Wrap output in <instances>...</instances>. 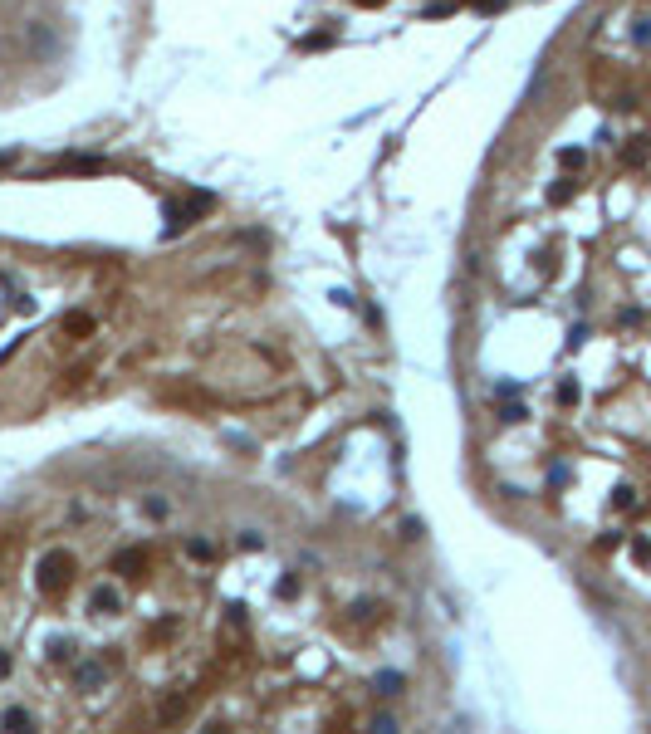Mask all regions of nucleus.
Here are the masks:
<instances>
[{"label":"nucleus","instance_id":"0eeeda50","mask_svg":"<svg viewBox=\"0 0 651 734\" xmlns=\"http://www.w3.org/2000/svg\"><path fill=\"white\" fill-rule=\"evenodd\" d=\"M583 162H588V152H583V147H558V167H563V172H578Z\"/></svg>","mask_w":651,"mask_h":734},{"label":"nucleus","instance_id":"2eb2a0df","mask_svg":"<svg viewBox=\"0 0 651 734\" xmlns=\"http://www.w3.org/2000/svg\"><path fill=\"white\" fill-rule=\"evenodd\" d=\"M64 328H69V333H89L94 323H89V314H69L64 318Z\"/></svg>","mask_w":651,"mask_h":734},{"label":"nucleus","instance_id":"9d476101","mask_svg":"<svg viewBox=\"0 0 651 734\" xmlns=\"http://www.w3.org/2000/svg\"><path fill=\"white\" fill-rule=\"evenodd\" d=\"M0 725H5V730H30L34 720H30V710H20V705H15V710H5V715H0Z\"/></svg>","mask_w":651,"mask_h":734},{"label":"nucleus","instance_id":"a211bd4d","mask_svg":"<svg viewBox=\"0 0 651 734\" xmlns=\"http://www.w3.org/2000/svg\"><path fill=\"white\" fill-rule=\"evenodd\" d=\"M49 656H54V661H69L74 646H69V641H49Z\"/></svg>","mask_w":651,"mask_h":734},{"label":"nucleus","instance_id":"393cba45","mask_svg":"<svg viewBox=\"0 0 651 734\" xmlns=\"http://www.w3.org/2000/svg\"><path fill=\"white\" fill-rule=\"evenodd\" d=\"M358 5H382V0H358Z\"/></svg>","mask_w":651,"mask_h":734},{"label":"nucleus","instance_id":"6e6552de","mask_svg":"<svg viewBox=\"0 0 651 734\" xmlns=\"http://www.w3.org/2000/svg\"><path fill=\"white\" fill-rule=\"evenodd\" d=\"M74 685H89V690H94V685H103V671H99V666H89V661H84V666H74Z\"/></svg>","mask_w":651,"mask_h":734},{"label":"nucleus","instance_id":"4be33fe9","mask_svg":"<svg viewBox=\"0 0 651 734\" xmlns=\"http://www.w3.org/2000/svg\"><path fill=\"white\" fill-rule=\"evenodd\" d=\"M524 417H529V412H524L519 402H510V407H505V421H524Z\"/></svg>","mask_w":651,"mask_h":734},{"label":"nucleus","instance_id":"aec40b11","mask_svg":"<svg viewBox=\"0 0 651 734\" xmlns=\"http://www.w3.org/2000/svg\"><path fill=\"white\" fill-rule=\"evenodd\" d=\"M548 485H553V490L568 485V465H553V470H548Z\"/></svg>","mask_w":651,"mask_h":734},{"label":"nucleus","instance_id":"7ed1b4c3","mask_svg":"<svg viewBox=\"0 0 651 734\" xmlns=\"http://www.w3.org/2000/svg\"><path fill=\"white\" fill-rule=\"evenodd\" d=\"M118 602H122V597H118L113 588H94V597H89L94 612H118Z\"/></svg>","mask_w":651,"mask_h":734},{"label":"nucleus","instance_id":"39448f33","mask_svg":"<svg viewBox=\"0 0 651 734\" xmlns=\"http://www.w3.org/2000/svg\"><path fill=\"white\" fill-rule=\"evenodd\" d=\"M573 196H578V182H568V177H563V182H553V186H548V201H553V206H568V201H573Z\"/></svg>","mask_w":651,"mask_h":734},{"label":"nucleus","instance_id":"20e7f679","mask_svg":"<svg viewBox=\"0 0 651 734\" xmlns=\"http://www.w3.org/2000/svg\"><path fill=\"white\" fill-rule=\"evenodd\" d=\"M64 172H108L103 157H64Z\"/></svg>","mask_w":651,"mask_h":734},{"label":"nucleus","instance_id":"f257e3e1","mask_svg":"<svg viewBox=\"0 0 651 734\" xmlns=\"http://www.w3.org/2000/svg\"><path fill=\"white\" fill-rule=\"evenodd\" d=\"M69 573H74V558H69L64 548H49V553L39 558V588H44V593H59V588L69 583Z\"/></svg>","mask_w":651,"mask_h":734},{"label":"nucleus","instance_id":"f03ea898","mask_svg":"<svg viewBox=\"0 0 651 734\" xmlns=\"http://www.w3.org/2000/svg\"><path fill=\"white\" fill-rule=\"evenodd\" d=\"M142 563H147V553H142V548H122V553L113 558V568H118V573H137Z\"/></svg>","mask_w":651,"mask_h":734},{"label":"nucleus","instance_id":"5701e85b","mask_svg":"<svg viewBox=\"0 0 651 734\" xmlns=\"http://www.w3.org/2000/svg\"><path fill=\"white\" fill-rule=\"evenodd\" d=\"M5 671H10V656H5V651H0V676H5Z\"/></svg>","mask_w":651,"mask_h":734},{"label":"nucleus","instance_id":"6ab92c4d","mask_svg":"<svg viewBox=\"0 0 651 734\" xmlns=\"http://www.w3.org/2000/svg\"><path fill=\"white\" fill-rule=\"evenodd\" d=\"M632 553H637L642 563H651V538H632Z\"/></svg>","mask_w":651,"mask_h":734},{"label":"nucleus","instance_id":"ddd939ff","mask_svg":"<svg viewBox=\"0 0 651 734\" xmlns=\"http://www.w3.org/2000/svg\"><path fill=\"white\" fill-rule=\"evenodd\" d=\"M182 225H187V210H182V206H172V201H167V235H177Z\"/></svg>","mask_w":651,"mask_h":734},{"label":"nucleus","instance_id":"dca6fc26","mask_svg":"<svg viewBox=\"0 0 651 734\" xmlns=\"http://www.w3.org/2000/svg\"><path fill=\"white\" fill-rule=\"evenodd\" d=\"M632 39H637V44H651V20H637V25H632Z\"/></svg>","mask_w":651,"mask_h":734},{"label":"nucleus","instance_id":"9b49d317","mask_svg":"<svg viewBox=\"0 0 651 734\" xmlns=\"http://www.w3.org/2000/svg\"><path fill=\"white\" fill-rule=\"evenodd\" d=\"M372 690H377V695H397V690H402V676H397V671H387V676H377V681H372Z\"/></svg>","mask_w":651,"mask_h":734},{"label":"nucleus","instance_id":"1a4fd4ad","mask_svg":"<svg viewBox=\"0 0 651 734\" xmlns=\"http://www.w3.org/2000/svg\"><path fill=\"white\" fill-rule=\"evenodd\" d=\"M651 157V137H632V147H627V167H642Z\"/></svg>","mask_w":651,"mask_h":734},{"label":"nucleus","instance_id":"4468645a","mask_svg":"<svg viewBox=\"0 0 651 734\" xmlns=\"http://www.w3.org/2000/svg\"><path fill=\"white\" fill-rule=\"evenodd\" d=\"M612 505H617V510H632V505H637V490H632V485H617Z\"/></svg>","mask_w":651,"mask_h":734},{"label":"nucleus","instance_id":"f3484780","mask_svg":"<svg viewBox=\"0 0 651 734\" xmlns=\"http://www.w3.org/2000/svg\"><path fill=\"white\" fill-rule=\"evenodd\" d=\"M558 402L573 407V402H578V382H563V387H558Z\"/></svg>","mask_w":651,"mask_h":734},{"label":"nucleus","instance_id":"423d86ee","mask_svg":"<svg viewBox=\"0 0 651 734\" xmlns=\"http://www.w3.org/2000/svg\"><path fill=\"white\" fill-rule=\"evenodd\" d=\"M30 44H34L39 54H54V49H59V39H54V34H49L44 25H34V30H30Z\"/></svg>","mask_w":651,"mask_h":734},{"label":"nucleus","instance_id":"b1692460","mask_svg":"<svg viewBox=\"0 0 651 734\" xmlns=\"http://www.w3.org/2000/svg\"><path fill=\"white\" fill-rule=\"evenodd\" d=\"M5 167H10V152H0V172H5Z\"/></svg>","mask_w":651,"mask_h":734},{"label":"nucleus","instance_id":"f8f14e48","mask_svg":"<svg viewBox=\"0 0 651 734\" xmlns=\"http://www.w3.org/2000/svg\"><path fill=\"white\" fill-rule=\"evenodd\" d=\"M377 612H382V607H377V602H367V597H362V602H353V622H372Z\"/></svg>","mask_w":651,"mask_h":734},{"label":"nucleus","instance_id":"412c9836","mask_svg":"<svg viewBox=\"0 0 651 734\" xmlns=\"http://www.w3.org/2000/svg\"><path fill=\"white\" fill-rule=\"evenodd\" d=\"M495 397H500V402H505V397H519V382H500V387H495Z\"/></svg>","mask_w":651,"mask_h":734}]
</instances>
